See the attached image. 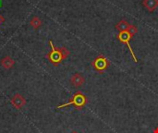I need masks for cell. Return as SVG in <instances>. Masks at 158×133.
<instances>
[{
  "mask_svg": "<svg viewBox=\"0 0 158 133\" xmlns=\"http://www.w3.org/2000/svg\"><path fill=\"white\" fill-rule=\"evenodd\" d=\"M42 24H43V21H42V20L40 19V18L37 17V16H34V17L31 19V21H30V25H31L33 29H35V30L39 29V28L42 26Z\"/></svg>",
  "mask_w": 158,
  "mask_h": 133,
  "instance_id": "10",
  "label": "cell"
},
{
  "mask_svg": "<svg viewBox=\"0 0 158 133\" xmlns=\"http://www.w3.org/2000/svg\"><path fill=\"white\" fill-rule=\"evenodd\" d=\"M131 25V24L128 20H126V19H121V20H119V21L116 24L115 28H116L118 31H129Z\"/></svg>",
  "mask_w": 158,
  "mask_h": 133,
  "instance_id": "9",
  "label": "cell"
},
{
  "mask_svg": "<svg viewBox=\"0 0 158 133\" xmlns=\"http://www.w3.org/2000/svg\"><path fill=\"white\" fill-rule=\"evenodd\" d=\"M118 39L121 42V43H124L128 47H129V49H130V52H131V56H132V58H133V61L135 62V63H138V59H137V57H136V56H135V54H134V52H133V49L131 48V40L132 39V36L130 34V32L128 31H119L118 32Z\"/></svg>",
  "mask_w": 158,
  "mask_h": 133,
  "instance_id": "4",
  "label": "cell"
},
{
  "mask_svg": "<svg viewBox=\"0 0 158 133\" xmlns=\"http://www.w3.org/2000/svg\"><path fill=\"white\" fill-rule=\"evenodd\" d=\"M128 31L130 32V34H131V35L132 36V38H133V36L138 32V28H137V26H135V25L131 24Z\"/></svg>",
  "mask_w": 158,
  "mask_h": 133,
  "instance_id": "11",
  "label": "cell"
},
{
  "mask_svg": "<svg viewBox=\"0 0 158 133\" xmlns=\"http://www.w3.org/2000/svg\"><path fill=\"white\" fill-rule=\"evenodd\" d=\"M91 65L96 72L104 73L110 67V62L104 55H99L91 62Z\"/></svg>",
  "mask_w": 158,
  "mask_h": 133,
  "instance_id": "3",
  "label": "cell"
},
{
  "mask_svg": "<svg viewBox=\"0 0 158 133\" xmlns=\"http://www.w3.org/2000/svg\"><path fill=\"white\" fill-rule=\"evenodd\" d=\"M154 133H158V127L157 128H156V129L154 130Z\"/></svg>",
  "mask_w": 158,
  "mask_h": 133,
  "instance_id": "13",
  "label": "cell"
},
{
  "mask_svg": "<svg viewBox=\"0 0 158 133\" xmlns=\"http://www.w3.org/2000/svg\"><path fill=\"white\" fill-rule=\"evenodd\" d=\"M87 102H88V100H87L86 95H84L81 92H77L68 103L57 106L56 108L60 109V108H64V107H67V106H73L76 109L81 110L86 106Z\"/></svg>",
  "mask_w": 158,
  "mask_h": 133,
  "instance_id": "2",
  "label": "cell"
},
{
  "mask_svg": "<svg viewBox=\"0 0 158 133\" xmlns=\"http://www.w3.org/2000/svg\"><path fill=\"white\" fill-rule=\"evenodd\" d=\"M49 45L51 47V51L46 55V57L48 61L55 66L59 65L63 60L67 59L70 55V52L64 46L60 48H56L52 40H49Z\"/></svg>",
  "mask_w": 158,
  "mask_h": 133,
  "instance_id": "1",
  "label": "cell"
},
{
  "mask_svg": "<svg viewBox=\"0 0 158 133\" xmlns=\"http://www.w3.org/2000/svg\"><path fill=\"white\" fill-rule=\"evenodd\" d=\"M71 133H78V132H77V131H73Z\"/></svg>",
  "mask_w": 158,
  "mask_h": 133,
  "instance_id": "14",
  "label": "cell"
},
{
  "mask_svg": "<svg viewBox=\"0 0 158 133\" xmlns=\"http://www.w3.org/2000/svg\"><path fill=\"white\" fill-rule=\"evenodd\" d=\"M0 64L1 66L5 69H10L14 67L15 65V61L14 59L9 56H4L1 60H0Z\"/></svg>",
  "mask_w": 158,
  "mask_h": 133,
  "instance_id": "7",
  "label": "cell"
},
{
  "mask_svg": "<svg viewBox=\"0 0 158 133\" xmlns=\"http://www.w3.org/2000/svg\"><path fill=\"white\" fill-rule=\"evenodd\" d=\"M84 82H85V78L81 73H75L70 78V84L75 88H79L82 86Z\"/></svg>",
  "mask_w": 158,
  "mask_h": 133,
  "instance_id": "6",
  "label": "cell"
},
{
  "mask_svg": "<svg viewBox=\"0 0 158 133\" xmlns=\"http://www.w3.org/2000/svg\"><path fill=\"white\" fill-rule=\"evenodd\" d=\"M143 5L151 13L158 7V0H143Z\"/></svg>",
  "mask_w": 158,
  "mask_h": 133,
  "instance_id": "8",
  "label": "cell"
},
{
  "mask_svg": "<svg viewBox=\"0 0 158 133\" xmlns=\"http://www.w3.org/2000/svg\"><path fill=\"white\" fill-rule=\"evenodd\" d=\"M3 21H4V18H3V17H2V16L0 15V24H1V23H2Z\"/></svg>",
  "mask_w": 158,
  "mask_h": 133,
  "instance_id": "12",
  "label": "cell"
},
{
  "mask_svg": "<svg viewBox=\"0 0 158 133\" xmlns=\"http://www.w3.org/2000/svg\"><path fill=\"white\" fill-rule=\"evenodd\" d=\"M10 102H11V105L17 109H21L26 105V99L19 94H14Z\"/></svg>",
  "mask_w": 158,
  "mask_h": 133,
  "instance_id": "5",
  "label": "cell"
}]
</instances>
